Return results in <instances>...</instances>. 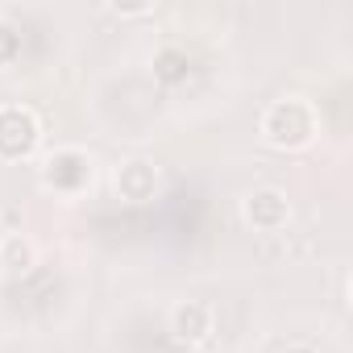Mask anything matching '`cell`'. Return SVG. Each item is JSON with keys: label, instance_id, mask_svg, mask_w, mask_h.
Instances as JSON below:
<instances>
[{"label": "cell", "instance_id": "obj_1", "mask_svg": "<svg viewBox=\"0 0 353 353\" xmlns=\"http://www.w3.org/2000/svg\"><path fill=\"white\" fill-rule=\"evenodd\" d=\"M258 133L274 150H307L320 133V112L303 96H279V100L266 104V112L258 121Z\"/></svg>", "mask_w": 353, "mask_h": 353}, {"label": "cell", "instance_id": "obj_2", "mask_svg": "<svg viewBox=\"0 0 353 353\" xmlns=\"http://www.w3.org/2000/svg\"><path fill=\"white\" fill-rule=\"evenodd\" d=\"M92 174H96L92 154H83V150H75V145H63V150L46 154L42 166H38L42 188L54 192V196H79V192L92 183Z\"/></svg>", "mask_w": 353, "mask_h": 353}, {"label": "cell", "instance_id": "obj_3", "mask_svg": "<svg viewBox=\"0 0 353 353\" xmlns=\"http://www.w3.org/2000/svg\"><path fill=\"white\" fill-rule=\"evenodd\" d=\"M42 145V121L26 104H0V162H26Z\"/></svg>", "mask_w": 353, "mask_h": 353}, {"label": "cell", "instance_id": "obj_4", "mask_svg": "<svg viewBox=\"0 0 353 353\" xmlns=\"http://www.w3.org/2000/svg\"><path fill=\"white\" fill-rule=\"evenodd\" d=\"M241 221L254 233H283L291 225V200L279 188H258L241 200Z\"/></svg>", "mask_w": 353, "mask_h": 353}, {"label": "cell", "instance_id": "obj_5", "mask_svg": "<svg viewBox=\"0 0 353 353\" xmlns=\"http://www.w3.org/2000/svg\"><path fill=\"white\" fill-rule=\"evenodd\" d=\"M212 303L204 299H179L170 307V336L179 345H200L212 336Z\"/></svg>", "mask_w": 353, "mask_h": 353}, {"label": "cell", "instance_id": "obj_6", "mask_svg": "<svg viewBox=\"0 0 353 353\" xmlns=\"http://www.w3.org/2000/svg\"><path fill=\"white\" fill-rule=\"evenodd\" d=\"M112 188H117L121 200L145 204V200H154V192H158V170H154V162H145V158H129V162L117 166Z\"/></svg>", "mask_w": 353, "mask_h": 353}, {"label": "cell", "instance_id": "obj_7", "mask_svg": "<svg viewBox=\"0 0 353 353\" xmlns=\"http://www.w3.org/2000/svg\"><path fill=\"white\" fill-rule=\"evenodd\" d=\"M38 266V250L26 233H5L0 237V274H9V279H21Z\"/></svg>", "mask_w": 353, "mask_h": 353}, {"label": "cell", "instance_id": "obj_8", "mask_svg": "<svg viewBox=\"0 0 353 353\" xmlns=\"http://www.w3.org/2000/svg\"><path fill=\"white\" fill-rule=\"evenodd\" d=\"M154 75H158L162 83H183V79L192 75L188 50H179V46H162V50L154 54Z\"/></svg>", "mask_w": 353, "mask_h": 353}, {"label": "cell", "instance_id": "obj_9", "mask_svg": "<svg viewBox=\"0 0 353 353\" xmlns=\"http://www.w3.org/2000/svg\"><path fill=\"white\" fill-rule=\"evenodd\" d=\"M21 46H26L21 30L13 21H0V67H13L21 59Z\"/></svg>", "mask_w": 353, "mask_h": 353}, {"label": "cell", "instance_id": "obj_10", "mask_svg": "<svg viewBox=\"0 0 353 353\" xmlns=\"http://www.w3.org/2000/svg\"><path fill=\"white\" fill-rule=\"evenodd\" d=\"M112 13H117V17H150L154 5H112Z\"/></svg>", "mask_w": 353, "mask_h": 353}, {"label": "cell", "instance_id": "obj_11", "mask_svg": "<svg viewBox=\"0 0 353 353\" xmlns=\"http://www.w3.org/2000/svg\"><path fill=\"white\" fill-rule=\"evenodd\" d=\"M287 353H316V349H307V345H295V349H287Z\"/></svg>", "mask_w": 353, "mask_h": 353}]
</instances>
